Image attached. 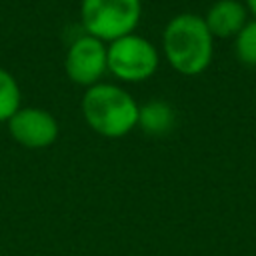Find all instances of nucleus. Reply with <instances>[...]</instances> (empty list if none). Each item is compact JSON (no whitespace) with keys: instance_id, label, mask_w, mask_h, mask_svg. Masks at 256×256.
Masks as SVG:
<instances>
[{"instance_id":"f257e3e1","label":"nucleus","mask_w":256,"mask_h":256,"mask_svg":"<svg viewBox=\"0 0 256 256\" xmlns=\"http://www.w3.org/2000/svg\"><path fill=\"white\" fill-rule=\"evenodd\" d=\"M162 52L182 76L202 74L214 54V36L202 16L184 12L168 20L162 32Z\"/></svg>"},{"instance_id":"f03ea898","label":"nucleus","mask_w":256,"mask_h":256,"mask_svg":"<svg viewBox=\"0 0 256 256\" xmlns=\"http://www.w3.org/2000/svg\"><path fill=\"white\" fill-rule=\"evenodd\" d=\"M80 108L86 124L104 138H122L138 124L140 104L116 84L98 82L86 88Z\"/></svg>"},{"instance_id":"7ed1b4c3","label":"nucleus","mask_w":256,"mask_h":256,"mask_svg":"<svg viewBox=\"0 0 256 256\" xmlns=\"http://www.w3.org/2000/svg\"><path fill=\"white\" fill-rule=\"evenodd\" d=\"M142 18V0H82L80 20L86 34L112 42L132 34Z\"/></svg>"},{"instance_id":"20e7f679","label":"nucleus","mask_w":256,"mask_h":256,"mask_svg":"<svg viewBox=\"0 0 256 256\" xmlns=\"http://www.w3.org/2000/svg\"><path fill=\"white\" fill-rule=\"evenodd\" d=\"M106 58L108 72L122 82H144L156 74L160 64L156 46L136 32L108 42Z\"/></svg>"},{"instance_id":"39448f33","label":"nucleus","mask_w":256,"mask_h":256,"mask_svg":"<svg viewBox=\"0 0 256 256\" xmlns=\"http://www.w3.org/2000/svg\"><path fill=\"white\" fill-rule=\"evenodd\" d=\"M64 70L66 76L78 86H94L100 82L104 72H108V58H106V42L84 34L72 40L64 56Z\"/></svg>"},{"instance_id":"423d86ee","label":"nucleus","mask_w":256,"mask_h":256,"mask_svg":"<svg viewBox=\"0 0 256 256\" xmlns=\"http://www.w3.org/2000/svg\"><path fill=\"white\" fill-rule=\"evenodd\" d=\"M6 126L12 140L30 150L52 146L60 132L56 118L48 110L36 106H20L16 114L6 122Z\"/></svg>"},{"instance_id":"0eeeda50","label":"nucleus","mask_w":256,"mask_h":256,"mask_svg":"<svg viewBox=\"0 0 256 256\" xmlns=\"http://www.w3.org/2000/svg\"><path fill=\"white\" fill-rule=\"evenodd\" d=\"M202 18L214 38H232L248 22V8L238 0H216Z\"/></svg>"},{"instance_id":"6e6552de","label":"nucleus","mask_w":256,"mask_h":256,"mask_svg":"<svg viewBox=\"0 0 256 256\" xmlns=\"http://www.w3.org/2000/svg\"><path fill=\"white\" fill-rule=\"evenodd\" d=\"M176 124L174 108L164 100H148L138 108V124L142 132L148 136H166Z\"/></svg>"},{"instance_id":"1a4fd4ad","label":"nucleus","mask_w":256,"mask_h":256,"mask_svg":"<svg viewBox=\"0 0 256 256\" xmlns=\"http://www.w3.org/2000/svg\"><path fill=\"white\" fill-rule=\"evenodd\" d=\"M22 94L16 78L0 66V122H8L20 108Z\"/></svg>"},{"instance_id":"9d476101","label":"nucleus","mask_w":256,"mask_h":256,"mask_svg":"<svg viewBox=\"0 0 256 256\" xmlns=\"http://www.w3.org/2000/svg\"><path fill=\"white\" fill-rule=\"evenodd\" d=\"M234 52L242 64L256 68V20H248L234 36Z\"/></svg>"},{"instance_id":"9b49d317","label":"nucleus","mask_w":256,"mask_h":256,"mask_svg":"<svg viewBox=\"0 0 256 256\" xmlns=\"http://www.w3.org/2000/svg\"><path fill=\"white\" fill-rule=\"evenodd\" d=\"M244 6L248 8V12L254 16V20H256V0H244Z\"/></svg>"}]
</instances>
